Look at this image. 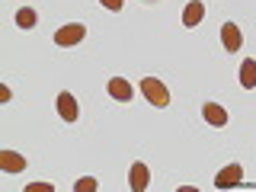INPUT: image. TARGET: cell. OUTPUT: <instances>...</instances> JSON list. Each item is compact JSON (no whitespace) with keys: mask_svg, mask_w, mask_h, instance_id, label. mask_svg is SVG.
Here are the masks:
<instances>
[{"mask_svg":"<svg viewBox=\"0 0 256 192\" xmlns=\"http://www.w3.org/2000/svg\"><path fill=\"white\" fill-rule=\"evenodd\" d=\"M10 96H13V93H10V86H0V100L10 102Z\"/></svg>","mask_w":256,"mask_h":192,"instance_id":"16","label":"cell"},{"mask_svg":"<svg viewBox=\"0 0 256 192\" xmlns=\"http://www.w3.org/2000/svg\"><path fill=\"white\" fill-rule=\"evenodd\" d=\"M100 4L106 6V10H122V4H125V0H100Z\"/></svg>","mask_w":256,"mask_h":192,"instance_id":"15","label":"cell"},{"mask_svg":"<svg viewBox=\"0 0 256 192\" xmlns=\"http://www.w3.org/2000/svg\"><path fill=\"white\" fill-rule=\"evenodd\" d=\"M58 112H61L64 122H77L80 106H77V100H74L70 93H58Z\"/></svg>","mask_w":256,"mask_h":192,"instance_id":"8","label":"cell"},{"mask_svg":"<svg viewBox=\"0 0 256 192\" xmlns=\"http://www.w3.org/2000/svg\"><path fill=\"white\" fill-rule=\"evenodd\" d=\"M96 189H100V182H96L93 176H84V180L74 182V192H96Z\"/></svg>","mask_w":256,"mask_h":192,"instance_id":"13","label":"cell"},{"mask_svg":"<svg viewBox=\"0 0 256 192\" xmlns=\"http://www.w3.org/2000/svg\"><path fill=\"white\" fill-rule=\"evenodd\" d=\"M202 20H205V4H202V0H192L186 10H182V26L192 29V26H198Z\"/></svg>","mask_w":256,"mask_h":192,"instance_id":"9","label":"cell"},{"mask_svg":"<svg viewBox=\"0 0 256 192\" xmlns=\"http://www.w3.org/2000/svg\"><path fill=\"white\" fill-rule=\"evenodd\" d=\"M36 20H38L36 10H29V6H22V10L16 13V26H20V29H32V26H36Z\"/></svg>","mask_w":256,"mask_h":192,"instance_id":"12","label":"cell"},{"mask_svg":"<svg viewBox=\"0 0 256 192\" xmlns=\"http://www.w3.org/2000/svg\"><path fill=\"white\" fill-rule=\"evenodd\" d=\"M141 93L148 96V102H154L157 109L170 106V90H166V86L160 84L157 77H144V80H141Z\"/></svg>","mask_w":256,"mask_h":192,"instance_id":"1","label":"cell"},{"mask_svg":"<svg viewBox=\"0 0 256 192\" xmlns=\"http://www.w3.org/2000/svg\"><path fill=\"white\" fill-rule=\"evenodd\" d=\"M109 96H112V100H118V102H132L134 90H132V84H128L125 77H112L109 80Z\"/></svg>","mask_w":256,"mask_h":192,"instance_id":"7","label":"cell"},{"mask_svg":"<svg viewBox=\"0 0 256 192\" xmlns=\"http://www.w3.org/2000/svg\"><path fill=\"white\" fill-rule=\"evenodd\" d=\"M240 84H244L246 90H253V86H256V61L253 58H246L244 64H240Z\"/></svg>","mask_w":256,"mask_h":192,"instance_id":"11","label":"cell"},{"mask_svg":"<svg viewBox=\"0 0 256 192\" xmlns=\"http://www.w3.org/2000/svg\"><path fill=\"white\" fill-rule=\"evenodd\" d=\"M84 36H86V26H80V22H68V26H61L58 32H54V45H61V48L77 45V42H84Z\"/></svg>","mask_w":256,"mask_h":192,"instance_id":"2","label":"cell"},{"mask_svg":"<svg viewBox=\"0 0 256 192\" xmlns=\"http://www.w3.org/2000/svg\"><path fill=\"white\" fill-rule=\"evenodd\" d=\"M202 116H205V122H208V125H214V128H224V125L230 122L228 109H221L218 102H205V106H202Z\"/></svg>","mask_w":256,"mask_h":192,"instance_id":"5","label":"cell"},{"mask_svg":"<svg viewBox=\"0 0 256 192\" xmlns=\"http://www.w3.org/2000/svg\"><path fill=\"white\" fill-rule=\"evenodd\" d=\"M148 180H150L148 166H144L141 160H138V164H132V180H128V182H132V189L134 192H144V189H148Z\"/></svg>","mask_w":256,"mask_h":192,"instance_id":"10","label":"cell"},{"mask_svg":"<svg viewBox=\"0 0 256 192\" xmlns=\"http://www.w3.org/2000/svg\"><path fill=\"white\" fill-rule=\"evenodd\" d=\"M26 192H54L52 182H32V186H26Z\"/></svg>","mask_w":256,"mask_h":192,"instance_id":"14","label":"cell"},{"mask_svg":"<svg viewBox=\"0 0 256 192\" xmlns=\"http://www.w3.org/2000/svg\"><path fill=\"white\" fill-rule=\"evenodd\" d=\"M0 170L4 173H22L26 170V157L16 150H0Z\"/></svg>","mask_w":256,"mask_h":192,"instance_id":"6","label":"cell"},{"mask_svg":"<svg viewBox=\"0 0 256 192\" xmlns=\"http://www.w3.org/2000/svg\"><path fill=\"white\" fill-rule=\"evenodd\" d=\"M240 180H244V166L230 164V166H224V170L214 176V186L218 189H234V186H240Z\"/></svg>","mask_w":256,"mask_h":192,"instance_id":"3","label":"cell"},{"mask_svg":"<svg viewBox=\"0 0 256 192\" xmlns=\"http://www.w3.org/2000/svg\"><path fill=\"white\" fill-rule=\"evenodd\" d=\"M221 45L228 48L230 54H234V52H240L244 38H240V29H237V22H224V26H221Z\"/></svg>","mask_w":256,"mask_h":192,"instance_id":"4","label":"cell"}]
</instances>
